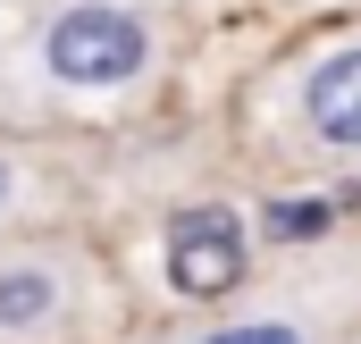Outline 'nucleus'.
<instances>
[{
	"label": "nucleus",
	"mask_w": 361,
	"mask_h": 344,
	"mask_svg": "<svg viewBox=\"0 0 361 344\" xmlns=\"http://www.w3.org/2000/svg\"><path fill=\"white\" fill-rule=\"evenodd\" d=\"M353 336H361V260H328L277 285H244L135 344H353Z\"/></svg>",
	"instance_id": "nucleus-1"
},
{
	"label": "nucleus",
	"mask_w": 361,
	"mask_h": 344,
	"mask_svg": "<svg viewBox=\"0 0 361 344\" xmlns=\"http://www.w3.org/2000/svg\"><path fill=\"white\" fill-rule=\"evenodd\" d=\"M277 152L311 176H361V17L302 42L269 85Z\"/></svg>",
	"instance_id": "nucleus-2"
},
{
	"label": "nucleus",
	"mask_w": 361,
	"mask_h": 344,
	"mask_svg": "<svg viewBox=\"0 0 361 344\" xmlns=\"http://www.w3.org/2000/svg\"><path fill=\"white\" fill-rule=\"evenodd\" d=\"M101 311V269L68 235H0V344H76Z\"/></svg>",
	"instance_id": "nucleus-3"
},
{
	"label": "nucleus",
	"mask_w": 361,
	"mask_h": 344,
	"mask_svg": "<svg viewBox=\"0 0 361 344\" xmlns=\"http://www.w3.org/2000/svg\"><path fill=\"white\" fill-rule=\"evenodd\" d=\"M160 34L143 0H59L34 34V68L59 92H126L152 76Z\"/></svg>",
	"instance_id": "nucleus-4"
},
{
	"label": "nucleus",
	"mask_w": 361,
	"mask_h": 344,
	"mask_svg": "<svg viewBox=\"0 0 361 344\" xmlns=\"http://www.w3.org/2000/svg\"><path fill=\"white\" fill-rule=\"evenodd\" d=\"M160 277H169V294L193 302V311L244 294V285H252V219H244L235 202H185V210H169Z\"/></svg>",
	"instance_id": "nucleus-5"
},
{
	"label": "nucleus",
	"mask_w": 361,
	"mask_h": 344,
	"mask_svg": "<svg viewBox=\"0 0 361 344\" xmlns=\"http://www.w3.org/2000/svg\"><path fill=\"white\" fill-rule=\"evenodd\" d=\"M336 185L328 193H286V202H261V244H328L336 235Z\"/></svg>",
	"instance_id": "nucleus-6"
},
{
	"label": "nucleus",
	"mask_w": 361,
	"mask_h": 344,
	"mask_svg": "<svg viewBox=\"0 0 361 344\" xmlns=\"http://www.w3.org/2000/svg\"><path fill=\"white\" fill-rule=\"evenodd\" d=\"M8 202H17V160L0 152V210H8Z\"/></svg>",
	"instance_id": "nucleus-7"
},
{
	"label": "nucleus",
	"mask_w": 361,
	"mask_h": 344,
	"mask_svg": "<svg viewBox=\"0 0 361 344\" xmlns=\"http://www.w3.org/2000/svg\"><path fill=\"white\" fill-rule=\"evenodd\" d=\"M353 344H361V336H353Z\"/></svg>",
	"instance_id": "nucleus-8"
}]
</instances>
